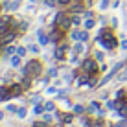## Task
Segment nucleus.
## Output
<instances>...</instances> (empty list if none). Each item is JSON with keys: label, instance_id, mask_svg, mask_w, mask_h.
<instances>
[{"label": "nucleus", "instance_id": "nucleus-25", "mask_svg": "<svg viewBox=\"0 0 127 127\" xmlns=\"http://www.w3.org/2000/svg\"><path fill=\"white\" fill-rule=\"evenodd\" d=\"M114 127H127V118H122V120L118 122V124H116Z\"/></svg>", "mask_w": 127, "mask_h": 127}, {"label": "nucleus", "instance_id": "nucleus-2", "mask_svg": "<svg viewBox=\"0 0 127 127\" xmlns=\"http://www.w3.org/2000/svg\"><path fill=\"white\" fill-rule=\"evenodd\" d=\"M54 26H57L59 30H63V32H66V30L72 26V17H68L66 13H57L54 19Z\"/></svg>", "mask_w": 127, "mask_h": 127}, {"label": "nucleus", "instance_id": "nucleus-9", "mask_svg": "<svg viewBox=\"0 0 127 127\" xmlns=\"http://www.w3.org/2000/svg\"><path fill=\"white\" fill-rule=\"evenodd\" d=\"M2 52H4V55H15V54H17V48H15V46H7V44H6V46L2 48Z\"/></svg>", "mask_w": 127, "mask_h": 127}, {"label": "nucleus", "instance_id": "nucleus-35", "mask_svg": "<svg viewBox=\"0 0 127 127\" xmlns=\"http://www.w3.org/2000/svg\"><path fill=\"white\" fill-rule=\"evenodd\" d=\"M63 105H64V109H70V107H72V103H70V99H63Z\"/></svg>", "mask_w": 127, "mask_h": 127}, {"label": "nucleus", "instance_id": "nucleus-15", "mask_svg": "<svg viewBox=\"0 0 127 127\" xmlns=\"http://www.w3.org/2000/svg\"><path fill=\"white\" fill-rule=\"evenodd\" d=\"M85 112V107H83L81 103H76L74 105V114H83Z\"/></svg>", "mask_w": 127, "mask_h": 127}, {"label": "nucleus", "instance_id": "nucleus-29", "mask_svg": "<svg viewBox=\"0 0 127 127\" xmlns=\"http://www.w3.org/2000/svg\"><path fill=\"white\" fill-rule=\"evenodd\" d=\"M125 96V90L124 89H120V90H116V99H120V98H124Z\"/></svg>", "mask_w": 127, "mask_h": 127}, {"label": "nucleus", "instance_id": "nucleus-10", "mask_svg": "<svg viewBox=\"0 0 127 127\" xmlns=\"http://www.w3.org/2000/svg\"><path fill=\"white\" fill-rule=\"evenodd\" d=\"M83 9H85V7H83L81 2H76L74 6H70V11L72 13H83Z\"/></svg>", "mask_w": 127, "mask_h": 127}, {"label": "nucleus", "instance_id": "nucleus-6", "mask_svg": "<svg viewBox=\"0 0 127 127\" xmlns=\"http://www.w3.org/2000/svg\"><path fill=\"white\" fill-rule=\"evenodd\" d=\"M19 4H20L19 0H13V2H4L2 6L6 7L7 11H15V9H19Z\"/></svg>", "mask_w": 127, "mask_h": 127}, {"label": "nucleus", "instance_id": "nucleus-8", "mask_svg": "<svg viewBox=\"0 0 127 127\" xmlns=\"http://www.w3.org/2000/svg\"><path fill=\"white\" fill-rule=\"evenodd\" d=\"M44 111H46V109H44V105L35 103V107H33V114H35V116H42V114H44Z\"/></svg>", "mask_w": 127, "mask_h": 127}, {"label": "nucleus", "instance_id": "nucleus-34", "mask_svg": "<svg viewBox=\"0 0 127 127\" xmlns=\"http://www.w3.org/2000/svg\"><path fill=\"white\" fill-rule=\"evenodd\" d=\"M50 77H57V68H50Z\"/></svg>", "mask_w": 127, "mask_h": 127}, {"label": "nucleus", "instance_id": "nucleus-24", "mask_svg": "<svg viewBox=\"0 0 127 127\" xmlns=\"http://www.w3.org/2000/svg\"><path fill=\"white\" fill-rule=\"evenodd\" d=\"M28 50L32 52V54H39V46H37V44H30Z\"/></svg>", "mask_w": 127, "mask_h": 127}, {"label": "nucleus", "instance_id": "nucleus-39", "mask_svg": "<svg viewBox=\"0 0 127 127\" xmlns=\"http://www.w3.org/2000/svg\"><path fill=\"white\" fill-rule=\"evenodd\" d=\"M19 2H22V0H19Z\"/></svg>", "mask_w": 127, "mask_h": 127}, {"label": "nucleus", "instance_id": "nucleus-3", "mask_svg": "<svg viewBox=\"0 0 127 127\" xmlns=\"http://www.w3.org/2000/svg\"><path fill=\"white\" fill-rule=\"evenodd\" d=\"M81 70L87 74H90V76H94V74H98V64H96V59H85L81 63Z\"/></svg>", "mask_w": 127, "mask_h": 127}, {"label": "nucleus", "instance_id": "nucleus-26", "mask_svg": "<svg viewBox=\"0 0 127 127\" xmlns=\"http://www.w3.org/2000/svg\"><path fill=\"white\" fill-rule=\"evenodd\" d=\"M17 54H19L20 57H24V55H26V48L24 46H19V48H17Z\"/></svg>", "mask_w": 127, "mask_h": 127}, {"label": "nucleus", "instance_id": "nucleus-12", "mask_svg": "<svg viewBox=\"0 0 127 127\" xmlns=\"http://www.w3.org/2000/svg\"><path fill=\"white\" fill-rule=\"evenodd\" d=\"M70 39H72V41H81V32L79 30H74V32H70Z\"/></svg>", "mask_w": 127, "mask_h": 127}, {"label": "nucleus", "instance_id": "nucleus-28", "mask_svg": "<svg viewBox=\"0 0 127 127\" xmlns=\"http://www.w3.org/2000/svg\"><path fill=\"white\" fill-rule=\"evenodd\" d=\"M46 92H48V94H59V90L55 89V87H48V89H46Z\"/></svg>", "mask_w": 127, "mask_h": 127}, {"label": "nucleus", "instance_id": "nucleus-1", "mask_svg": "<svg viewBox=\"0 0 127 127\" xmlns=\"http://www.w3.org/2000/svg\"><path fill=\"white\" fill-rule=\"evenodd\" d=\"M42 72V66L37 59H32L22 66V76H30V77H39Z\"/></svg>", "mask_w": 127, "mask_h": 127}, {"label": "nucleus", "instance_id": "nucleus-11", "mask_svg": "<svg viewBox=\"0 0 127 127\" xmlns=\"http://www.w3.org/2000/svg\"><path fill=\"white\" fill-rule=\"evenodd\" d=\"M105 107H107L109 111H116L118 109V99H109V101L105 103Z\"/></svg>", "mask_w": 127, "mask_h": 127}, {"label": "nucleus", "instance_id": "nucleus-31", "mask_svg": "<svg viewBox=\"0 0 127 127\" xmlns=\"http://www.w3.org/2000/svg\"><path fill=\"white\" fill-rule=\"evenodd\" d=\"M57 4H59V6H70L72 0H57Z\"/></svg>", "mask_w": 127, "mask_h": 127}, {"label": "nucleus", "instance_id": "nucleus-30", "mask_svg": "<svg viewBox=\"0 0 127 127\" xmlns=\"http://www.w3.org/2000/svg\"><path fill=\"white\" fill-rule=\"evenodd\" d=\"M44 4H46L48 7H54L55 4H57V0H44Z\"/></svg>", "mask_w": 127, "mask_h": 127}, {"label": "nucleus", "instance_id": "nucleus-33", "mask_svg": "<svg viewBox=\"0 0 127 127\" xmlns=\"http://www.w3.org/2000/svg\"><path fill=\"white\" fill-rule=\"evenodd\" d=\"M120 48H122L124 52H127V39H124V41L120 42Z\"/></svg>", "mask_w": 127, "mask_h": 127}, {"label": "nucleus", "instance_id": "nucleus-36", "mask_svg": "<svg viewBox=\"0 0 127 127\" xmlns=\"http://www.w3.org/2000/svg\"><path fill=\"white\" fill-rule=\"evenodd\" d=\"M2 120H4V112L0 111V122H2Z\"/></svg>", "mask_w": 127, "mask_h": 127}, {"label": "nucleus", "instance_id": "nucleus-32", "mask_svg": "<svg viewBox=\"0 0 127 127\" xmlns=\"http://www.w3.org/2000/svg\"><path fill=\"white\" fill-rule=\"evenodd\" d=\"M109 7V0H101V4H99V9H107Z\"/></svg>", "mask_w": 127, "mask_h": 127}, {"label": "nucleus", "instance_id": "nucleus-27", "mask_svg": "<svg viewBox=\"0 0 127 127\" xmlns=\"http://www.w3.org/2000/svg\"><path fill=\"white\" fill-rule=\"evenodd\" d=\"M17 111H19V107H17V105H13V103L7 105V112H17Z\"/></svg>", "mask_w": 127, "mask_h": 127}, {"label": "nucleus", "instance_id": "nucleus-5", "mask_svg": "<svg viewBox=\"0 0 127 127\" xmlns=\"http://www.w3.org/2000/svg\"><path fill=\"white\" fill-rule=\"evenodd\" d=\"M37 37H39V44H41V46H46L48 42L52 41L50 35H46L44 32H42V30H37Z\"/></svg>", "mask_w": 127, "mask_h": 127}, {"label": "nucleus", "instance_id": "nucleus-38", "mask_svg": "<svg viewBox=\"0 0 127 127\" xmlns=\"http://www.w3.org/2000/svg\"><path fill=\"white\" fill-rule=\"evenodd\" d=\"M30 2H32V4H35V2H37V0H30Z\"/></svg>", "mask_w": 127, "mask_h": 127}, {"label": "nucleus", "instance_id": "nucleus-13", "mask_svg": "<svg viewBox=\"0 0 127 127\" xmlns=\"http://www.w3.org/2000/svg\"><path fill=\"white\" fill-rule=\"evenodd\" d=\"M125 79H127V66L124 64L120 70V76H118V81H125Z\"/></svg>", "mask_w": 127, "mask_h": 127}, {"label": "nucleus", "instance_id": "nucleus-37", "mask_svg": "<svg viewBox=\"0 0 127 127\" xmlns=\"http://www.w3.org/2000/svg\"><path fill=\"white\" fill-rule=\"evenodd\" d=\"M87 4H89V6H90V4H92V0H87Z\"/></svg>", "mask_w": 127, "mask_h": 127}, {"label": "nucleus", "instance_id": "nucleus-22", "mask_svg": "<svg viewBox=\"0 0 127 127\" xmlns=\"http://www.w3.org/2000/svg\"><path fill=\"white\" fill-rule=\"evenodd\" d=\"M72 24H74V26H79V24H81V17H79V15H74V17H72Z\"/></svg>", "mask_w": 127, "mask_h": 127}, {"label": "nucleus", "instance_id": "nucleus-20", "mask_svg": "<svg viewBox=\"0 0 127 127\" xmlns=\"http://www.w3.org/2000/svg\"><path fill=\"white\" fill-rule=\"evenodd\" d=\"M72 120H74V114H63V124H72Z\"/></svg>", "mask_w": 127, "mask_h": 127}, {"label": "nucleus", "instance_id": "nucleus-7", "mask_svg": "<svg viewBox=\"0 0 127 127\" xmlns=\"http://www.w3.org/2000/svg\"><path fill=\"white\" fill-rule=\"evenodd\" d=\"M9 63H11V66H13V68H19V66H20V63H22V57H20L19 54H15V55H11Z\"/></svg>", "mask_w": 127, "mask_h": 127}, {"label": "nucleus", "instance_id": "nucleus-17", "mask_svg": "<svg viewBox=\"0 0 127 127\" xmlns=\"http://www.w3.org/2000/svg\"><path fill=\"white\" fill-rule=\"evenodd\" d=\"M26 114H28V111H26V107H19V111H17V116L20 118V120H24Z\"/></svg>", "mask_w": 127, "mask_h": 127}, {"label": "nucleus", "instance_id": "nucleus-16", "mask_svg": "<svg viewBox=\"0 0 127 127\" xmlns=\"http://www.w3.org/2000/svg\"><path fill=\"white\" fill-rule=\"evenodd\" d=\"M96 26V20L94 19H85V30H92Z\"/></svg>", "mask_w": 127, "mask_h": 127}, {"label": "nucleus", "instance_id": "nucleus-19", "mask_svg": "<svg viewBox=\"0 0 127 127\" xmlns=\"http://www.w3.org/2000/svg\"><path fill=\"white\" fill-rule=\"evenodd\" d=\"M42 122H46V124H52V122H54V118H52V114H50L48 111L42 114Z\"/></svg>", "mask_w": 127, "mask_h": 127}, {"label": "nucleus", "instance_id": "nucleus-23", "mask_svg": "<svg viewBox=\"0 0 127 127\" xmlns=\"http://www.w3.org/2000/svg\"><path fill=\"white\" fill-rule=\"evenodd\" d=\"M103 57H105L103 52H99V50H98V52H94V59H96V61H103Z\"/></svg>", "mask_w": 127, "mask_h": 127}, {"label": "nucleus", "instance_id": "nucleus-21", "mask_svg": "<svg viewBox=\"0 0 127 127\" xmlns=\"http://www.w3.org/2000/svg\"><path fill=\"white\" fill-rule=\"evenodd\" d=\"M89 41V30H83L81 32V42H87Z\"/></svg>", "mask_w": 127, "mask_h": 127}, {"label": "nucleus", "instance_id": "nucleus-4", "mask_svg": "<svg viewBox=\"0 0 127 127\" xmlns=\"http://www.w3.org/2000/svg\"><path fill=\"white\" fill-rule=\"evenodd\" d=\"M66 52H68V46L66 44H59L57 48H55V52H54V57L57 59V61H64Z\"/></svg>", "mask_w": 127, "mask_h": 127}, {"label": "nucleus", "instance_id": "nucleus-18", "mask_svg": "<svg viewBox=\"0 0 127 127\" xmlns=\"http://www.w3.org/2000/svg\"><path fill=\"white\" fill-rule=\"evenodd\" d=\"M44 109H46L48 112H55V103L54 101H46L44 103Z\"/></svg>", "mask_w": 127, "mask_h": 127}, {"label": "nucleus", "instance_id": "nucleus-14", "mask_svg": "<svg viewBox=\"0 0 127 127\" xmlns=\"http://www.w3.org/2000/svg\"><path fill=\"white\" fill-rule=\"evenodd\" d=\"M98 111H99V101H90L89 112H98Z\"/></svg>", "mask_w": 127, "mask_h": 127}]
</instances>
